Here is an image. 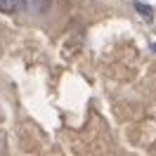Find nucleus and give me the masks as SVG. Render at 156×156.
I'll use <instances>...</instances> for the list:
<instances>
[{
	"instance_id": "nucleus-1",
	"label": "nucleus",
	"mask_w": 156,
	"mask_h": 156,
	"mask_svg": "<svg viewBox=\"0 0 156 156\" xmlns=\"http://www.w3.org/2000/svg\"><path fill=\"white\" fill-rule=\"evenodd\" d=\"M29 7L26 0H0V12L5 14H17V12H24Z\"/></svg>"
},
{
	"instance_id": "nucleus-2",
	"label": "nucleus",
	"mask_w": 156,
	"mask_h": 156,
	"mask_svg": "<svg viewBox=\"0 0 156 156\" xmlns=\"http://www.w3.org/2000/svg\"><path fill=\"white\" fill-rule=\"evenodd\" d=\"M133 5H135V10L137 12H142V17H144L147 21H151V7H149V5H144V2H133Z\"/></svg>"
},
{
	"instance_id": "nucleus-3",
	"label": "nucleus",
	"mask_w": 156,
	"mask_h": 156,
	"mask_svg": "<svg viewBox=\"0 0 156 156\" xmlns=\"http://www.w3.org/2000/svg\"><path fill=\"white\" fill-rule=\"evenodd\" d=\"M154 52H156V45H154Z\"/></svg>"
}]
</instances>
